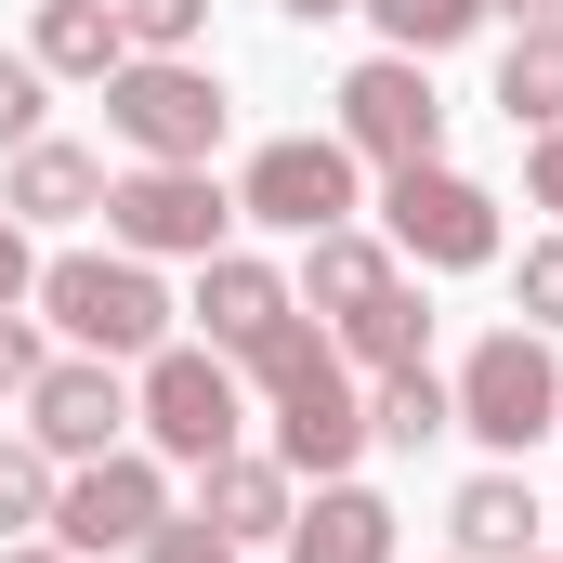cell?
Segmentation results:
<instances>
[{
	"mask_svg": "<svg viewBox=\"0 0 563 563\" xmlns=\"http://www.w3.org/2000/svg\"><path fill=\"white\" fill-rule=\"evenodd\" d=\"M236 380H263V394H276V459H288V472L341 485V472L367 459V394H354L341 341H314V314H276V328L236 354Z\"/></svg>",
	"mask_w": 563,
	"mask_h": 563,
	"instance_id": "1",
	"label": "cell"
},
{
	"mask_svg": "<svg viewBox=\"0 0 563 563\" xmlns=\"http://www.w3.org/2000/svg\"><path fill=\"white\" fill-rule=\"evenodd\" d=\"M79 354H106V367H144L157 341H170V288H157V263H132V250H66V263H40V288H26Z\"/></svg>",
	"mask_w": 563,
	"mask_h": 563,
	"instance_id": "2",
	"label": "cell"
},
{
	"mask_svg": "<svg viewBox=\"0 0 563 563\" xmlns=\"http://www.w3.org/2000/svg\"><path fill=\"white\" fill-rule=\"evenodd\" d=\"M223 79L197 66V53H132L119 79H106V132L132 144V157H157V170H210V144H223Z\"/></svg>",
	"mask_w": 563,
	"mask_h": 563,
	"instance_id": "3",
	"label": "cell"
},
{
	"mask_svg": "<svg viewBox=\"0 0 563 563\" xmlns=\"http://www.w3.org/2000/svg\"><path fill=\"white\" fill-rule=\"evenodd\" d=\"M132 420L157 459H184V472H210V459H236V420H250V380L210 354V341H157L132 380Z\"/></svg>",
	"mask_w": 563,
	"mask_h": 563,
	"instance_id": "4",
	"label": "cell"
},
{
	"mask_svg": "<svg viewBox=\"0 0 563 563\" xmlns=\"http://www.w3.org/2000/svg\"><path fill=\"white\" fill-rule=\"evenodd\" d=\"M459 432H485L498 459H525L538 432H563V354H551V328H485L472 354H459Z\"/></svg>",
	"mask_w": 563,
	"mask_h": 563,
	"instance_id": "5",
	"label": "cell"
},
{
	"mask_svg": "<svg viewBox=\"0 0 563 563\" xmlns=\"http://www.w3.org/2000/svg\"><path fill=\"white\" fill-rule=\"evenodd\" d=\"M223 223H236V197H223L210 170H157V157H132V170L106 184V236H119L132 263H210Z\"/></svg>",
	"mask_w": 563,
	"mask_h": 563,
	"instance_id": "6",
	"label": "cell"
},
{
	"mask_svg": "<svg viewBox=\"0 0 563 563\" xmlns=\"http://www.w3.org/2000/svg\"><path fill=\"white\" fill-rule=\"evenodd\" d=\"M380 223H394V250H407L420 276H472V263H498V197H485L472 170H445V157H420V170L380 184Z\"/></svg>",
	"mask_w": 563,
	"mask_h": 563,
	"instance_id": "7",
	"label": "cell"
},
{
	"mask_svg": "<svg viewBox=\"0 0 563 563\" xmlns=\"http://www.w3.org/2000/svg\"><path fill=\"white\" fill-rule=\"evenodd\" d=\"M170 525V472L144 459V445H106V459H79L66 485H53V551H144Z\"/></svg>",
	"mask_w": 563,
	"mask_h": 563,
	"instance_id": "8",
	"label": "cell"
},
{
	"mask_svg": "<svg viewBox=\"0 0 563 563\" xmlns=\"http://www.w3.org/2000/svg\"><path fill=\"white\" fill-rule=\"evenodd\" d=\"M354 144L341 132H276L250 157V184H236V223H276V236H328V223H354Z\"/></svg>",
	"mask_w": 563,
	"mask_h": 563,
	"instance_id": "9",
	"label": "cell"
},
{
	"mask_svg": "<svg viewBox=\"0 0 563 563\" xmlns=\"http://www.w3.org/2000/svg\"><path fill=\"white\" fill-rule=\"evenodd\" d=\"M341 144L380 157V170L445 157V106H432V66H420V53H367V66L341 79Z\"/></svg>",
	"mask_w": 563,
	"mask_h": 563,
	"instance_id": "10",
	"label": "cell"
},
{
	"mask_svg": "<svg viewBox=\"0 0 563 563\" xmlns=\"http://www.w3.org/2000/svg\"><path fill=\"white\" fill-rule=\"evenodd\" d=\"M26 432L79 472V459H106V445L132 432V380H119L106 354H53V367L26 380Z\"/></svg>",
	"mask_w": 563,
	"mask_h": 563,
	"instance_id": "11",
	"label": "cell"
},
{
	"mask_svg": "<svg viewBox=\"0 0 563 563\" xmlns=\"http://www.w3.org/2000/svg\"><path fill=\"white\" fill-rule=\"evenodd\" d=\"M184 314H197V341H210V354L236 367V354H250V341H263L276 314H301V301H288V276H276V263H250V250H210Z\"/></svg>",
	"mask_w": 563,
	"mask_h": 563,
	"instance_id": "12",
	"label": "cell"
},
{
	"mask_svg": "<svg viewBox=\"0 0 563 563\" xmlns=\"http://www.w3.org/2000/svg\"><path fill=\"white\" fill-rule=\"evenodd\" d=\"M288 563H394V498L380 485H314V511H288V538H276Z\"/></svg>",
	"mask_w": 563,
	"mask_h": 563,
	"instance_id": "13",
	"label": "cell"
},
{
	"mask_svg": "<svg viewBox=\"0 0 563 563\" xmlns=\"http://www.w3.org/2000/svg\"><path fill=\"white\" fill-rule=\"evenodd\" d=\"M26 66H40V79H119V66H132L119 0H40V13H26Z\"/></svg>",
	"mask_w": 563,
	"mask_h": 563,
	"instance_id": "14",
	"label": "cell"
},
{
	"mask_svg": "<svg viewBox=\"0 0 563 563\" xmlns=\"http://www.w3.org/2000/svg\"><path fill=\"white\" fill-rule=\"evenodd\" d=\"M0 210H13V223H92V210H106V157H92V144H13V184H0Z\"/></svg>",
	"mask_w": 563,
	"mask_h": 563,
	"instance_id": "15",
	"label": "cell"
},
{
	"mask_svg": "<svg viewBox=\"0 0 563 563\" xmlns=\"http://www.w3.org/2000/svg\"><path fill=\"white\" fill-rule=\"evenodd\" d=\"M445 525H459V563H525L551 511H538V485H525V472H472V485L445 498Z\"/></svg>",
	"mask_w": 563,
	"mask_h": 563,
	"instance_id": "16",
	"label": "cell"
},
{
	"mask_svg": "<svg viewBox=\"0 0 563 563\" xmlns=\"http://www.w3.org/2000/svg\"><path fill=\"white\" fill-rule=\"evenodd\" d=\"M288 485H301L288 459H210V472H197V525H223L236 551H250V538H288V511H301Z\"/></svg>",
	"mask_w": 563,
	"mask_h": 563,
	"instance_id": "17",
	"label": "cell"
},
{
	"mask_svg": "<svg viewBox=\"0 0 563 563\" xmlns=\"http://www.w3.org/2000/svg\"><path fill=\"white\" fill-rule=\"evenodd\" d=\"M380 288H394V250H380V236H354V223L301 236V288H288V301H314V314H354V301H380Z\"/></svg>",
	"mask_w": 563,
	"mask_h": 563,
	"instance_id": "18",
	"label": "cell"
},
{
	"mask_svg": "<svg viewBox=\"0 0 563 563\" xmlns=\"http://www.w3.org/2000/svg\"><path fill=\"white\" fill-rule=\"evenodd\" d=\"M498 119H511V132H563V26H511V53H498Z\"/></svg>",
	"mask_w": 563,
	"mask_h": 563,
	"instance_id": "19",
	"label": "cell"
},
{
	"mask_svg": "<svg viewBox=\"0 0 563 563\" xmlns=\"http://www.w3.org/2000/svg\"><path fill=\"white\" fill-rule=\"evenodd\" d=\"M420 341H432V301H420L407 276L380 288V301L341 314V354H354V367H420Z\"/></svg>",
	"mask_w": 563,
	"mask_h": 563,
	"instance_id": "20",
	"label": "cell"
},
{
	"mask_svg": "<svg viewBox=\"0 0 563 563\" xmlns=\"http://www.w3.org/2000/svg\"><path fill=\"white\" fill-rule=\"evenodd\" d=\"M432 432H459V394H445L432 367H380V394H367V445H432Z\"/></svg>",
	"mask_w": 563,
	"mask_h": 563,
	"instance_id": "21",
	"label": "cell"
},
{
	"mask_svg": "<svg viewBox=\"0 0 563 563\" xmlns=\"http://www.w3.org/2000/svg\"><path fill=\"white\" fill-rule=\"evenodd\" d=\"M354 13H367V26H380V53H459V40H472V26H485V0H354Z\"/></svg>",
	"mask_w": 563,
	"mask_h": 563,
	"instance_id": "22",
	"label": "cell"
},
{
	"mask_svg": "<svg viewBox=\"0 0 563 563\" xmlns=\"http://www.w3.org/2000/svg\"><path fill=\"white\" fill-rule=\"evenodd\" d=\"M53 485H66L53 445H40V432H0V538H40V525H53Z\"/></svg>",
	"mask_w": 563,
	"mask_h": 563,
	"instance_id": "23",
	"label": "cell"
},
{
	"mask_svg": "<svg viewBox=\"0 0 563 563\" xmlns=\"http://www.w3.org/2000/svg\"><path fill=\"white\" fill-rule=\"evenodd\" d=\"M119 26H132V53H197L210 0H119Z\"/></svg>",
	"mask_w": 563,
	"mask_h": 563,
	"instance_id": "24",
	"label": "cell"
},
{
	"mask_svg": "<svg viewBox=\"0 0 563 563\" xmlns=\"http://www.w3.org/2000/svg\"><path fill=\"white\" fill-rule=\"evenodd\" d=\"M511 314H525V328H563V223L525 250V276H511Z\"/></svg>",
	"mask_w": 563,
	"mask_h": 563,
	"instance_id": "25",
	"label": "cell"
},
{
	"mask_svg": "<svg viewBox=\"0 0 563 563\" xmlns=\"http://www.w3.org/2000/svg\"><path fill=\"white\" fill-rule=\"evenodd\" d=\"M40 92H53V79H40L26 53H0V157H13V144H40Z\"/></svg>",
	"mask_w": 563,
	"mask_h": 563,
	"instance_id": "26",
	"label": "cell"
},
{
	"mask_svg": "<svg viewBox=\"0 0 563 563\" xmlns=\"http://www.w3.org/2000/svg\"><path fill=\"white\" fill-rule=\"evenodd\" d=\"M144 563H236V538H223V525H197V511H170V525L144 538Z\"/></svg>",
	"mask_w": 563,
	"mask_h": 563,
	"instance_id": "27",
	"label": "cell"
},
{
	"mask_svg": "<svg viewBox=\"0 0 563 563\" xmlns=\"http://www.w3.org/2000/svg\"><path fill=\"white\" fill-rule=\"evenodd\" d=\"M53 354H40V328L26 314H0V407H26V380H40Z\"/></svg>",
	"mask_w": 563,
	"mask_h": 563,
	"instance_id": "28",
	"label": "cell"
},
{
	"mask_svg": "<svg viewBox=\"0 0 563 563\" xmlns=\"http://www.w3.org/2000/svg\"><path fill=\"white\" fill-rule=\"evenodd\" d=\"M525 210H551V223H563V132L525 144Z\"/></svg>",
	"mask_w": 563,
	"mask_h": 563,
	"instance_id": "29",
	"label": "cell"
},
{
	"mask_svg": "<svg viewBox=\"0 0 563 563\" xmlns=\"http://www.w3.org/2000/svg\"><path fill=\"white\" fill-rule=\"evenodd\" d=\"M26 288H40V263H26V223H13V210H0V314H13V301H26Z\"/></svg>",
	"mask_w": 563,
	"mask_h": 563,
	"instance_id": "30",
	"label": "cell"
},
{
	"mask_svg": "<svg viewBox=\"0 0 563 563\" xmlns=\"http://www.w3.org/2000/svg\"><path fill=\"white\" fill-rule=\"evenodd\" d=\"M498 26H563V0H485Z\"/></svg>",
	"mask_w": 563,
	"mask_h": 563,
	"instance_id": "31",
	"label": "cell"
},
{
	"mask_svg": "<svg viewBox=\"0 0 563 563\" xmlns=\"http://www.w3.org/2000/svg\"><path fill=\"white\" fill-rule=\"evenodd\" d=\"M276 13L288 26H328V13H354V0H276Z\"/></svg>",
	"mask_w": 563,
	"mask_h": 563,
	"instance_id": "32",
	"label": "cell"
},
{
	"mask_svg": "<svg viewBox=\"0 0 563 563\" xmlns=\"http://www.w3.org/2000/svg\"><path fill=\"white\" fill-rule=\"evenodd\" d=\"M0 563H79V551H40V538H0Z\"/></svg>",
	"mask_w": 563,
	"mask_h": 563,
	"instance_id": "33",
	"label": "cell"
},
{
	"mask_svg": "<svg viewBox=\"0 0 563 563\" xmlns=\"http://www.w3.org/2000/svg\"><path fill=\"white\" fill-rule=\"evenodd\" d=\"M525 563H538V551H525Z\"/></svg>",
	"mask_w": 563,
	"mask_h": 563,
	"instance_id": "34",
	"label": "cell"
}]
</instances>
